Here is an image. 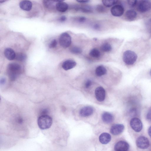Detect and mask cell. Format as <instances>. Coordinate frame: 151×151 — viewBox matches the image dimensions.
<instances>
[{"label":"cell","mask_w":151,"mask_h":151,"mask_svg":"<svg viewBox=\"0 0 151 151\" xmlns=\"http://www.w3.org/2000/svg\"><path fill=\"white\" fill-rule=\"evenodd\" d=\"M21 67L18 64L15 63H10L8 66L7 72L10 79L15 81L20 73Z\"/></svg>","instance_id":"cell-1"},{"label":"cell","mask_w":151,"mask_h":151,"mask_svg":"<svg viewBox=\"0 0 151 151\" xmlns=\"http://www.w3.org/2000/svg\"><path fill=\"white\" fill-rule=\"evenodd\" d=\"M52 119L47 114H42L37 119V124L39 127L42 129L50 128L52 124Z\"/></svg>","instance_id":"cell-2"},{"label":"cell","mask_w":151,"mask_h":151,"mask_svg":"<svg viewBox=\"0 0 151 151\" xmlns=\"http://www.w3.org/2000/svg\"><path fill=\"white\" fill-rule=\"evenodd\" d=\"M137 57V54L134 52L127 50L124 53L123 59L124 62L126 65H132L136 62Z\"/></svg>","instance_id":"cell-3"},{"label":"cell","mask_w":151,"mask_h":151,"mask_svg":"<svg viewBox=\"0 0 151 151\" xmlns=\"http://www.w3.org/2000/svg\"><path fill=\"white\" fill-rule=\"evenodd\" d=\"M59 42L61 46L64 48L68 47L71 42V37L67 32L62 33L59 38Z\"/></svg>","instance_id":"cell-4"},{"label":"cell","mask_w":151,"mask_h":151,"mask_svg":"<svg viewBox=\"0 0 151 151\" xmlns=\"http://www.w3.org/2000/svg\"><path fill=\"white\" fill-rule=\"evenodd\" d=\"M130 124L132 128L136 132H139L142 129V122L138 118L134 117L132 118L130 121Z\"/></svg>","instance_id":"cell-5"},{"label":"cell","mask_w":151,"mask_h":151,"mask_svg":"<svg viewBox=\"0 0 151 151\" xmlns=\"http://www.w3.org/2000/svg\"><path fill=\"white\" fill-rule=\"evenodd\" d=\"M136 144L137 146L141 149H146L149 146L150 142L148 138L141 136L139 137L137 139Z\"/></svg>","instance_id":"cell-6"},{"label":"cell","mask_w":151,"mask_h":151,"mask_svg":"<svg viewBox=\"0 0 151 151\" xmlns=\"http://www.w3.org/2000/svg\"><path fill=\"white\" fill-rule=\"evenodd\" d=\"M110 11L111 14L113 16L119 17L123 14L124 9L123 6L121 5L116 4L111 7Z\"/></svg>","instance_id":"cell-7"},{"label":"cell","mask_w":151,"mask_h":151,"mask_svg":"<svg viewBox=\"0 0 151 151\" xmlns=\"http://www.w3.org/2000/svg\"><path fill=\"white\" fill-rule=\"evenodd\" d=\"M151 9V2L149 0H142L138 5V9L142 12H147Z\"/></svg>","instance_id":"cell-8"},{"label":"cell","mask_w":151,"mask_h":151,"mask_svg":"<svg viewBox=\"0 0 151 151\" xmlns=\"http://www.w3.org/2000/svg\"><path fill=\"white\" fill-rule=\"evenodd\" d=\"M95 94L96 98L98 101L101 102L104 100L106 92L102 87L99 86L97 87L95 90Z\"/></svg>","instance_id":"cell-9"},{"label":"cell","mask_w":151,"mask_h":151,"mask_svg":"<svg viewBox=\"0 0 151 151\" xmlns=\"http://www.w3.org/2000/svg\"><path fill=\"white\" fill-rule=\"evenodd\" d=\"M129 146L126 142L121 141L117 142L115 145L114 149L117 151H126L128 150Z\"/></svg>","instance_id":"cell-10"},{"label":"cell","mask_w":151,"mask_h":151,"mask_svg":"<svg viewBox=\"0 0 151 151\" xmlns=\"http://www.w3.org/2000/svg\"><path fill=\"white\" fill-rule=\"evenodd\" d=\"M124 128V127L123 124H117L111 127L110 131L112 134L114 135H117L123 132Z\"/></svg>","instance_id":"cell-11"},{"label":"cell","mask_w":151,"mask_h":151,"mask_svg":"<svg viewBox=\"0 0 151 151\" xmlns=\"http://www.w3.org/2000/svg\"><path fill=\"white\" fill-rule=\"evenodd\" d=\"M93 109L90 106H86L82 108L79 112L80 115L82 117H88L91 115L93 113Z\"/></svg>","instance_id":"cell-12"},{"label":"cell","mask_w":151,"mask_h":151,"mask_svg":"<svg viewBox=\"0 0 151 151\" xmlns=\"http://www.w3.org/2000/svg\"><path fill=\"white\" fill-rule=\"evenodd\" d=\"M19 6L22 10L29 11L32 8V4L31 1L28 0H23L20 2Z\"/></svg>","instance_id":"cell-13"},{"label":"cell","mask_w":151,"mask_h":151,"mask_svg":"<svg viewBox=\"0 0 151 151\" xmlns=\"http://www.w3.org/2000/svg\"><path fill=\"white\" fill-rule=\"evenodd\" d=\"M76 64V63L73 60H67L63 62L62 66L64 70H67L74 68Z\"/></svg>","instance_id":"cell-14"},{"label":"cell","mask_w":151,"mask_h":151,"mask_svg":"<svg viewBox=\"0 0 151 151\" xmlns=\"http://www.w3.org/2000/svg\"><path fill=\"white\" fill-rule=\"evenodd\" d=\"M111 139V136L109 133L104 132L102 133L99 136V139L100 142L103 144L109 143Z\"/></svg>","instance_id":"cell-15"},{"label":"cell","mask_w":151,"mask_h":151,"mask_svg":"<svg viewBox=\"0 0 151 151\" xmlns=\"http://www.w3.org/2000/svg\"><path fill=\"white\" fill-rule=\"evenodd\" d=\"M4 55L8 60H11L15 59L16 54L12 49L7 48L4 50Z\"/></svg>","instance_id":"cell-16"},{"label":"cell","mask_w":151,"mask_h":151,"mask_svg":"<svg viewBox=\"0 0 151 151\" xmlns=\"http://www.w3.org/2000/svg\"><path fill=\"white\" fill-rule=\"evenodd\" d=\"M55 8L58 11L61 12H64L68 9V5L65 2H60L56 3Z\"/></svg>","instance_id":"cell-17"},{"label":"cell","mask_w":151,"mask_h":151,"mask_svg":"<svg viewBox=\"0 0 151 151\" xmlns=\"http://www.w3.org/2000/svg\"><path fill=\"white\" fill-rule=\"evenodd\" d=\"M102 120L107 123H110L114 119L113 116L111 114L107 112L103 113L101 116Z\"/></svg>","instance_id":"cell-18"},{"label":"cell","mask_w":151,"mask_h":151,"mask_svg":"<svg viewBox=\"0 0 151 151\" xmlns=\"http://www.w3.org/2000/svg\"><path fill=\"white\" fill-rule=\"evenodd\" d=\"M137 15V13L135 11L133 10H129L126 12L125 16L127 19L130 21H132L135 19Z\"/></svg>","instance_id":"cell-19"},{"label":"cell","mask_w":151,"mask_h":151,"mask_svg":"<svg viewBox=\"0 0 151 151\" xmlns=\"http://www.w3.org/2000/svg\"><path fill=\"white\" fill-rule=\"evenodd\" d=\"M106 73V68L103 65H101L98 66L95 70V74L98 76L104 75Z\"/></svg>","instance_id":"cell-20"},{"label":"cell","mask_w":151,"mask_h":151,"mask_svg":"<svg viewBox=\"0 0 151 151\" xmlns=\"http://www.w3.org/2000/svg\"><path fill=\"white\" fill-rule=\"evenodd\" d=\"M79 10L85 13H91L93 12L92 7L88 5H82L79 6Z\"/></svg>","instance_id":"cell-21"},{"label":"cell","mask_w":151,"mask_h":151,"mask_svg":"<svg viewBox=\"0 0 151 151\" xmlns=\"http://www.w3.org/2000/svg\"><path fill=\"white\" fill-rule=\"evenodd\" d=\"M119 0H102V3L106 7H109L116 5Z\"/></svg>","instance_id":"cell-22"},{"label":"cell","mask_w":151,"mask_h":151,"mask_svg":"<svg viewBox=\"0 0 151 151\" xmlns=\"http://www.w3.org/2000/svg\"><path fill=\"white\" fill-rule=\"evenodd\" d=\"M57 3L53 0H43V1L45 6L48 9H52L55 7Z\"/></svg>","instance_id":"cell-23"},{"label":"cell","mask_w":151,"mask_h":151,"mask_svg":"<svg viewBox=\"0 0 151 151\" xmlns=\"http://www.w3.org/2000/svg\"><path fill=\"white\" fill-rule=\"evenodd\" d=\"M89 55L93 57L97 58L100 56V53L97 49L93 48L90 51Z\"/></svg>","instance_id":"cell-24"},{"label":"cell","mask_w":151,"mask_h":151,"mask_svg":"<svg viewBox=\"0 0 151 151\" xmlns=\"http://www.w3.org/2000/svg\"><path fill=\"white\" fill-rule=\"evenodd\" d=\"M101 50L105 52H108L111 50V45L109 43H106L103 44L101 47Z\"/></svg>","instance_id":"cell-25"},{"label":"cell","mask_w":151,"mask_h":151,"mask_svg":"<svg viewBox=\"0 0 151 151\" xmlns=\"http://www.w3.org/2000/svg\"><path fill=\"white\" fill-rule=\"evenodd\" d=\"M27 58L26 55L23 53H19L16 54L15 59L20 61L25 60Z\"/></svg>","instance_id":"cell-26"},{"label":"cell","mask_w":151,"mask_h":151,"mask_svg":"<svg viewBox=\"0 0 151 151\" xmlns=\"http://www.w3.org/2000/svg\"><path fill=\"white\" fill-rule=\"evenodd\" d=\"M70 51L72 53L75 54H80L82 52L81 48L76 46L72 47L70 49Z\"/></svg>","instance_id":"cell-27"},{"label":"cell","mask_w":151,"mask_h":151,"mask_svg":"<svg viewBox=\"0 0 151 151\" xmlns=\"http://www.w3.org/2000/svg\"><path fill=\"white\" fill-rule=\"evenodd\" d=\"M106 7L102 5H98L96 7V10L100 13H103L106 12Z\"/></svg>","instance_id":"cell-28"},{"label":"cell","mask_w":151,"mask_h":151,"mask_svg":"<svg viewBox=\"0 0 151 151\" xmlns=\"http://www.w3.org/2000/svg\"><path fill=\"white\" fill-rule=\"evenodd\" d=\"M128 4L131 7H134L137 4V0H127Z\"/></svg>","instance_id":"cell-29"},{"label":"cell","mask_w":151,"mask_h":151,"mask_svg":"<svg viewBox=\"0 0 151 151\" xmlns=\"http://www.w3.org/2000/svg\"><path fill=\"white\" fill-rule=\"evenodd\" d=\"M57 41L55 39L52 40L50 43L49 46L50 48H54L57 45Z\"/></svg>","instance_id":"cell-30"},{"label":"cell","mask_w":151,"mask_h":151,"mask_svg":"<svg viewBox=\"0 0 151 151\" xmlns=\"http://www.w3.org/2000/svg\"><path fill=\"white\" fill-rule=\"evenodd\" d=\"M147 119L151 122V107L149 109L146 115Z\"/></svg>","instance_id":"cell-31"},{"label":"cell","mask_w":151,"mask_h":151,"mask_svg":"<svg viewBox=\"0 0 151 151\" xmlns=\"http://www.w3.org/2000/svg\"><path fill=\"white\" fill-rule=\"evenodd\" d=\"M86 20V18L84 17H80L77 19L78 21L80 23L85 22Z\"/></svg>","instance_id":"cell-32"},{"label":"cell","mask_w":151,"mask_h":151,"mask_svg":"<svg viewBox=\"0 0 151 151\" xmlns=\"http://www.w3.org/2000/svg\"><path fill=\"white\" fill-rule=\"evenodd\" d=\"M92 82L90 80H88L86 82L85 86L86 88H88L89 87L92 85Z\"/></svg>","instance_id":"cell-33"},{"label":"cell","mask_w":151,"mask_h":151,"mask_svg":"<svg viewBox=\"0 0 151 151\" xmlns=\"http://www.w3.org/2000/svg\"><path fill=\"white\" fill-rule=\"evenodd\" d=\"M67 18L65 16H63L60 17L59 19V20L62 22H64L66 21Z\"/></svg>","instance_id":"cell-34"},{"label":"cell","mask_w":151,"mask_h":151,"mask_svg":"<svg viewBox=\"0 0 151 151\" xmlns=\"http://www.w3.org/2000/svg\"><path fill=\"white\" fill-rule=\"evenodd\" d=\"M76 1L80 3H84L88 2L90 0H76Z\"/></svg>","instance_id":"cell-35"},{"label":"cell","mask_w":151,"mask_h":151,"mask_svg":"<svg viewBox=\"0 0 151 151\" xmlns=\"http://www.w3.org/2000/svg\"><path fill=\"white\" fill-rule=\"evenodd\" d=\"M93 28L96 30H98L100 28V26L98 24H94L93 26Z\"/></svg>","instance_id":"cell-36"},{"label":"cell","mask_w":151,"mask_h":151,"mask_svg":"<svg viewBox=\"0 0 151 151\" xmlns=\"http://www.w3.org/2000/svg\"><path fill=\"white\" fill-rule=\"evenodd\" d=\"M48 111L47 109H44L42 111L41 113L42 114H46L47 113H48Z\"/></svg>","instance_id":"cell-37"},{"label":"cell","mask_w":151,"mask_h":151,"mask_svg":"<svg viewBox=\"0 0 151 151\" xmlns=\"http://www.w3.org/2000/svg\"><path fill=\"white\" fill-rule=\"evenodd\" d=\"M6 81V80L4 78H2L0 80V83L1 84H4Z\"/></svg>","instance_id":"cell-38"},{"label":"cell","mask_w":151,"mask_h":151,"mask_svg":"<svg viewBox=\"0 0 151 151\" xmlns=\"http://www.w3.org/2000/svg\"><path fill=\"white\" fill-rule=\"evenodd\" d=\"M148 134L151 137V126L149 127L148 129Z\"/></svg>","instance_id":"cell-39"},{"label":"cell","mask_w":151,"mask_h":151,"mask_svg":"<svg viewBox=\"0 0 151 151\" xmlns=\"http://www.w3.org/2000/svg\"><path fill=\"white\" fill-rule=\"evenodd\" d=\"M54 1H55V2L57 3L60 2H62L64 1L65 0H53Z\"/></svg>","instance_id":"cell-40"},{"label":"cell","mask_w":151,"mask_h":151,"mask_svg":"<svg viewBox=\"0 0 151 151\" xmlns=\"http://www.w3.org/2000/svg\"><path fill=\"white\" fill-rule=\"evenodd\" d=\"M8 0H0V3H4Z\"/></svg>","instance_id":"cell-41"},{"label":"cell","mask_w":151,"mask_h":151,"mask_svg":"<svg viewBox=\"0 0 151 151\" xmlns=\"http://www.w3.org/2000/svg\"><path fill=\"white\" fill-rule=\"evenodd\" d=\"M19 122L20 123H21L22 122V120L21 119H19Z\"/></svg>","instance_id":"cell-42"},{"label":"cell","mask_w":151,"mask_h":151,"mask_svg":"<svg viewBox=\"0 0 151 151\" xmlns=\"http://www.w3.org/2000/svg\"><path fill=\"white\" fill-rule=\"evenodd\" d=\"M150 74L151 76V69L150 70Z\"/></svg>","instance_id":"cell-43"},{"label":"cell","mask_w":151,"mask_h":151,"mask_svg":"<svg viewBox=\"0 0 151 151\" xmlns=\"http://www.w3.org/2000/svg\"><path fill=\"white\" fill-rule=\"evenodd\" d=\"M150 33H151V30H150Z\"/></svg>","instance_id":"cell-44"},{"label":"cell","mask_w":151,"mask_h":151,"mask_svg":"<svg viewBox=\"0 0 151 151\" xmlns=\"http://www.w3.org/2000/svg\"><path fill=\"white\" fill-rule=\"evenodd\" d=\"M150 21L151 22V19L150 20Z\"/></svg>","instance_id":"cell-45"}]
</instances>
